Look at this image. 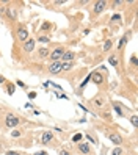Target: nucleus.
Returning a JSON list of instances; mask_svg holds the SVG:
<instances>
[{
  "label": "nucleus",
  "mask_w": 138,
  "mask_h": 155,
  "mask_svg": "<svg viewBox=\"0 0 138 155\" xmlns=\"http://www.w3.org/2000/svg\"><path fill=\"white\" fill-rule=\"evenodd\" d=\"M132 64H136V57H135V55L132 57Z\"/></svg>",
  "instance_id": "31"
},
{
  "label": "nucleus",
  "mask_w": 138,
  "mask_h": 155,
  "mask_svg": "<svg viewBox=\"0 0 138 155\" xmlns=\"http://www.w3.org/2000/svg\"><path fill=\"white\" fill-rule=\"evenodd\" d=\"M50 27H52V25H50L49 22H44V24L41 25V30H49V28H50Z\"/></svg>",
  "instance_id": "22"
},
{
  "label": "nucleus",
  "mask_w": 138,
  "mask_h": 155,
  "mask_svg": "<svg viewBox=\"0 0 138 155\" xmlns=\"http://www.w3.org/2000/svg\"><path fill=\"white\" fill-rule=\"evenodd\" d=\"M60 155H69V152H66V150H61V152H60Z\"/></svg>",
  "instance_id": "33"
},
{
  "label": "nucleus",
  "mask_w": 138,
  "mask_h": 155,
  "mask_svg": "<svg viewBox=\"0 0 138 155\" xmlns=\"http://www.w3.org/2000/svg\"><path fill=\"white\" fill-rule=\"evenodd\" d=\"M89 80L99 85V83H102V81H104V77H102L100 72H93V74H89Z\"/></svg>",
  "instance_id": "5"
},
{
  "label": "nucleus",
  "mask_w": 138,
  "mask_h": 155,
  "mask_svg": "<svg viewBox=\"0 0 138 155\" xmlns=\"http://www.w3.org/2000/svg\"><path fill=\"white\" fill-rule=\"evenodd\" d=\"M93 105H94L96 108H102V107H104V99H102V97H96V99L93 100Z\"/></svg>",
  "instance_id": "12"
},
{
  "label": "nucleus",
  "mask_w": 138,
  "mask_h": 155,
  "mask_svg": "<svg viewBox=\"0 0 138 155\" xmlns=\"http://www.w3.org/2000/svg\"><path fill=\"white\" fill-rule=\"evenodd\" d=\"M108 63H110L112 66H118V64H119V60H118L116 57H110V58H108Z\"/></svg>",
  "instance_id": "17"
},
{
  "label": "nucleus",
  "mask_w": 138,
  "mask_h": 155,
  "mask_svg": "<svg viewBox=\"0 0 138 155\" xmlns=\"http://www.w3.org/2000/svg\"><path fill=\"white\" fill-rule=\"evenodd\" d=\"M29 97L30 99H35L36 97V93H33V91H32V93H29Z\"/></svg>",
  "instance_id": "30"
},
{
  "label": "nucleus",
  "mask_w": 138,
  "mask_h": 155,
  "mask_svg": "<svg viewBox=\"0 0 138 155\" xmlns=\"http://www.w3.org/2000/svg\"><path fill=\"white\" fill-rule=\"evenodd\" d=\"M8 17H10V19H14L16 17V10L13 6H8Z\"/></svg>",
  "instance_id": "15"
},
{
  "label": "nucleus",
  "mask_w": 138,
  "mask_h": 155,
  "mask_svg": "<svg viewBox=\"0 0 138 155\" xmlns=\"http://www.w3.org/2000/svg\"><path fill=\"white\" fill-rule=\"evenodd\" d=\"M38 57H39V58H47V57H49V50L44 49V47L39 49V50H38Z\"/></svg>",
  "instance_id": "14"
},
{
  "label": "nucleus",
  "mask_w": 138,
  "mask_h": 155,
  "mask_svg": "<svg viewBox=\"0 0 138 155\" xmlns=\"http://www.w3.org/2000/svg\"><path fill=\"white\" fill-rule=\"evenodd\" d=\"M80 140H82V135H80V133H77V135L72 136V141H74V143H77V141H80Z\"/></svg>",
  "instance_id": "23"
},
{
  "label": "nucleus",
  "mask_w": 138,
  "mask_h": 155,
  "mask_svg": "<svg viewBox=\"0 0 138 155\" xmlns=\"http://www.w3.org/2000/svg\"><path fill=\"white\" fill-rule=\"evenodd\" d=\"M115 111H116L118 114H123V111H121V108H119L118 105H115Z\"/></svg>",
  "instance_id": "27"
},
{
  "label": "nucleus",
  "mask_w": 138,
  "mask_h": 155,
  "mask_svg": "<svg viewBox=\"0 0 138 155\" xmlns=\"http://www.w3.org/2000/svg\"><path fill=\"white\" fill-rule=\"evenodd\" d=\"M63 53H64V49L63 47H57V49L52 50V53H49V58L52 61H60L61 57H63Z\"/></svg>",
  "instance_id": "2"
},
{
  "label": "nucleus",
  "mask_w": 138,
  "mask_h": 155,
  "mask_svg": "<svg viewBox=\"0 0 138 155\" xmlns=\"http://www.w3.org/2000/svg\"><path fill=\"white\" fill-rule=\"evenodd\" d=\"M52 140H53L52 132H44V133H42V138H41V143H42V144H49Z\"/></svg>",
  "instance_id": "9"
},
{
  "label": "nucleus",
  "mask_w": 138,
  "mask_h": 155,
  "mask_svg": "<svg viewBox=\"0 0 138 155\" xmlns=\"http://www.w3.org/2000/svg\"><path fill=\"white\" fill-rule=\"evenodd\" d=\"M63 63H69V61H74L76 60V53L74 52H64L63 57H61Z\"/></svg>",
  "instance_id": "7"
},
{
  "label": "nucleus",
  "mask_w": 138,
  "mask_h": 155,
  "mask_svg": "<svg viewBox=\"0 0 138 155\" xmlns=\"http://www.w3.org/2000/svg\"><path fill=\"white\" fill-rule=\"evenodd\" d=\"M105 6H107V2H96V5H94V8H93V11H94V14H100L104 10H105Z\"/></svg>",
  "instance_id": "6"
},
{
  "label": "nucleus",
  "mask_w": 138,
  "mask_h": 155,
  "mask_svg": "<svg viewBox=\"0 0 138 155\" xmlns=\"http://www.w3.org/2000/svg\"><path fill=\"white\" fill-rule=\"evenodd\" d=\"M6 155H21V153H19V152H14V150H8Z\"/></svg>",
  "instance_id": "26"
},
{
  "label": "nucleus",
  "mask_w": 138,
  "mask_h": 155,
  "mask_svg": "<svg viewBox=\"0 0 138 155\" xmlns=\"http://www.w3.org/2000/svg\"><path fill=\"white\" fill-rule=\"evenodd\" d=\"M3 81H5V78H3V77H0V83H3Z\"/></svg>",
  "instance_id": "34"
},
{
  "label": "nucleus",
  "mask_w": 138,
  "mask_h": 155,
  "mask_svg": "<svg viewBox=\"0 0 138 155\" xmlns=\"http://www.w3.org/2000/svg\"><path fill=\"white\" fill-rule=\"evenodd\" d=\"M39 41H41V42H49V38H45V36H41Z\"/></svg>",
  "instance_id": "28"
},
{
  "label": "nucleus",
  "mask_w": 138,
  "mask_h": 155,
  "mask_svg": "<svg viewBox=\"0 0 138 155\" xmlns=\"http://www.w3.org/2000/svg\"><path fill=\"white\" fill-rule=\"evenodd\" d=\"M130 122H132V125H133V127H138V117H136V116H132Z\"/></svg>",
  "instance_id": "20"
},
{
  "label": "nucleus",
  "mask_w": 138,
  "mask_h": 155,
  "mask_svg": "<svg viewBox=\"0 0 138 155\" xmlns=\"http://www.w3.org/2000/svg\"><path fill=\"white\" fill-rule=\"evenodd\" d=\"M108 138H110V141L115 143V144H123V136L118 135V133H110Z\"/></svg>",
  "instance_id": "8"
},
{
  "label": "nucleus",
  "mask_w": 138,
  "mask_h": 155,
  "mask_svg": "<svg viewBox=\"0 0 138 155\" xmlns=\"http://www.w3.org/2000/svg\"><path fill=\"white\" fill-rule=\"evenodd\" d=\"M119 19H121V16H119V14L112 16V22H119Z\"/></svg>",
  "instance_id": "24"
},
{
  "label": "nucleus",
  "mask_w": 138,
  "mask_h": 155,
  "mask_svg": "<svg viewBox=\"0 0 138 155\" xmlns=\"http://www.w3.org/2000/svg\"><path fill=\"white\" fill-rule=\"evenodd\" d=\"M17 38L22 42L27 41V38H29V30H27V27H19V30H17Z\"/></svg>",
  "instance_id": "4"
},
{
  "label": "nucleus",
  "mask_w": 138,
  "mask_h": 155,
  "mask_svg": "<svg viewBox=\"0 0 138 155\" xmlns=\"http://www.w3.org/2000/svg\"><path fill=\"white\" fill-rule=\"evenodd\" d=\"M21 135H22V132H21V130L13 129V132H11V136H13V138H17V136H21Z\"/></svg>",
  "instance_id": "19"
},
{
  "label": "nucleus",
  "mask_w": 138,
  "mask_h": 155,
  "mask_svg": "<svg viewBox=\"0 0 138 155\" xmlns=\"http://www.w3.org/2000/svg\"><path fill=\"white\" fill-rule=\"evenodd\" d=\"M14 93V86L13 85H8V94H13Z\"/></svg>",
  "instance_id": "25"
},
{
  "label": "nucleus",
  "mask_w": 138,
  "mask_h": 155,
  "mask_svg": "<svg viewBox=\"0 0 138 155\" xmlns=\"http://www.w3.org/2000/svg\"><path fill=\"white\" fill-rule=\"evenodd\" d=\"M35 155H47V152H44V150H42V152H38V153H35Z\"/></svg>",
  "instance_id": "32"
},
{
  "label": "nucleus",
  "mask_w": 138,
  "mask_h": 155,
  "mask_svg": "<svg viewBox=\"0 0 138 155\" xmlns=\"http://www.w3.org/2000/svg\"><path fill=\"white\" fill-rule=\"evenodd\" d=\"M74 68V61H69V63H61V71H71Z\"/></svg>",
  "instance_id": "13"
},
{
  "label": "nucleus",
  "mask_w": 138,
  "mask_h": 155,
  "mask_svg": "<svg viewBox=\"0 0 138 155\" xmlns=\"http://www.w3.org/2000/svg\"><path fill=\"white\" fill-rule=\"evenodd\" d=\"M86 136H88V140H89L91 143H93V144H96V140L93 138V136H89V135H86Z\"/></svg>",
  "instance_id": "29"
},
{
  "label": "nucleus",
  "mask_w": 138,
  "mask_h": 155,
  "mask_svg": "<svg viewBox=\"0 0 138 155\" xmlns=\"http://www.w3.org/2000/svg\"><path fill=\"white\" fill-rule=\"evenodd\" d=\"M49 72L52 75H57L61 72V61H53L52 64L49 66Z\"/></svg>",
  "instance_id": "3"
},
{
  "label": "nucleus",
  "mask_w": 138,
  "mask_h": 155,
  "mask_svg": "<svg viewBox=\"0 0 138 155\" xmlns=\"http://www.w3.org/2000/svg\"><path fill=\"white\" fill-rule=\"evenodd\" d=\"M33 47H35V41H33V39H27V41H25V44H24L25 52H32V50H33Z\"/></svg>",
  "instance_id": "10"
},
{
  "label": "nucleus",
  "mask_w": 138,
  "mask_h": 155,
  "mask_svg": "<svg viewBox=\"0 0 138 155\" xmlns=\"http://www.w3.org/2000/svg\"><path fill=\"white\" fill-rule=\"evenodd\" d=\"M112 155H123V150L119 149V147H116V149L112 150Z\"/></svg>",
  "instance_id": "21"
},
{
  "label": "nucleus",
  "mask_w": 138,
  "mask_h": 155,
  "mask_svg": "<svg viewBox=\"0 0 138 155\" xmlns=\"http://www.w3.org/2000/svg\"><path fill=\"white\" fill-rule=\"evenodd\" d=\"M79 150H80L82 153L88 155V153H89V144H86V143H80V144H79Z\"/></svg>",
  "instance_id": "11"
},
{
  "label": "nucleus",
  "mask_w": 138,
  "mask_h": 155,
  "mask_svg": "<svg viewBox=\"0 0 138 155\" xmlns=\"http://www.w3.org/2000/svg\"><path fill=\"white\" fill-rule=\"evenodd\" d=\"M127 39H129L127 36H123V38H121V41H119V44H118V49H123V47H124V44L127 42Z\"/></svg>",
  "instance_id": "18"
},
{
  "label": "nucleus",
  "mask_w": 138,
  "mask_h": 155,
  "mask_svg": "<svg viewBox=\"0 0 138 155\" xmlns=\"http://www.w3.org/2000/svg\"><path fill=\"white\" fill-rule=\"evenodd\" d=\"M19 122H21V119L14 114H6V117H5V125L8 129H14L16 125H19Z\"/></svg>",
  "instance_id": "1"
},
{
  "label": "nucleus",
  "mask_w": 138,
  "mask_h": 155,
  "mask_svg": "<svg viewBox=\"0 0 138 155\" xmlns=\"http://www.w3.org/2000/svg\"><path fill=\"white\" fill-rule=\"evenodd\" d=\"M112 45H113V42L110 41V39H108V41H105V42H104V47H102V50H104V52L110 50V49H112Z\"/></svg>",
  "instance_id": "16"
}]
</instances>
